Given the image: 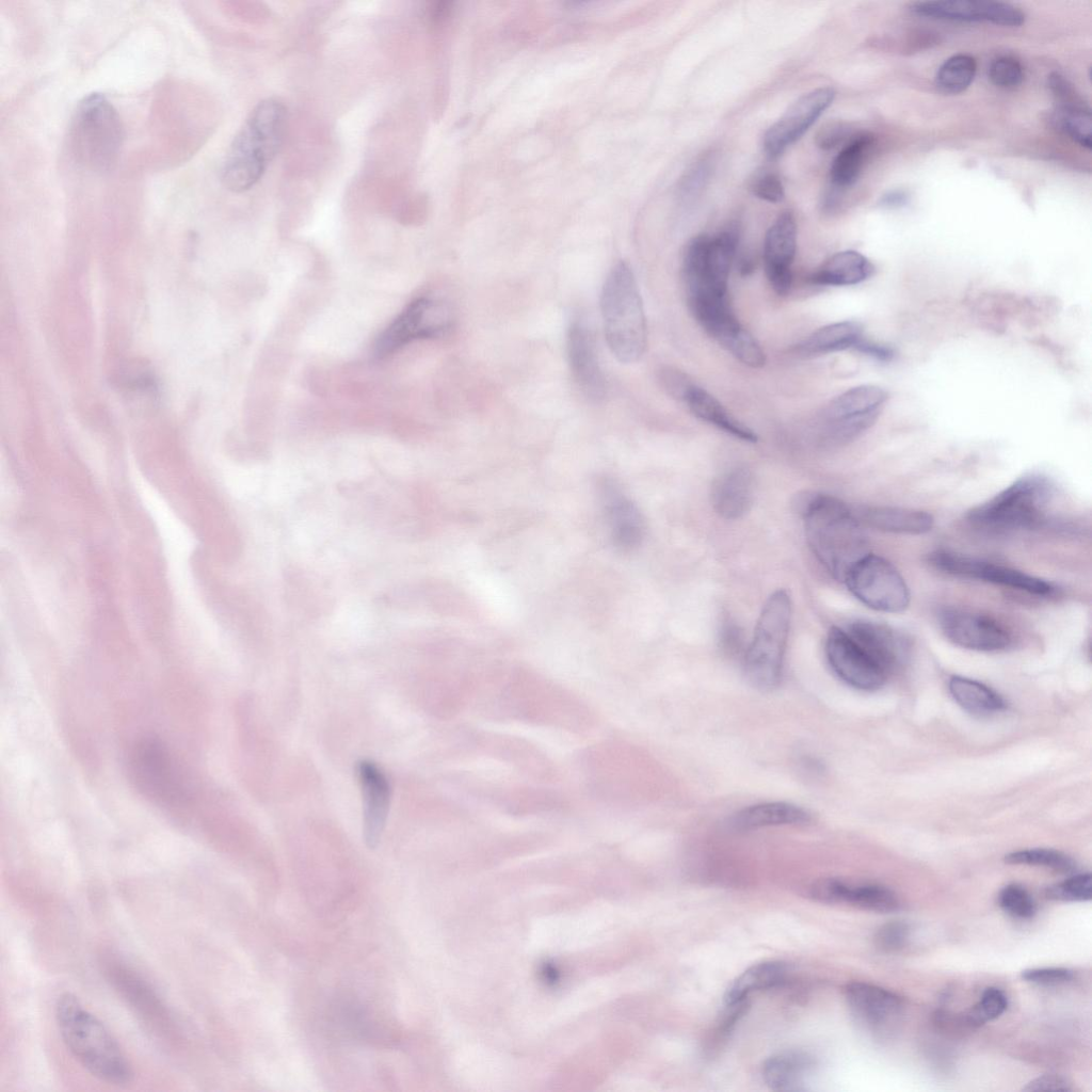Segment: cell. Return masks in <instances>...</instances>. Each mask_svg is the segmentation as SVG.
<instances>
[{"instance_id":"cell-46","label":"cell","mask_w":1092,"mask_h":1092,"mask_svg":"<svg viewBox=\"0 0 1092 1092\" xmlns=\"http://www.w3.org/2000/svg\"><path fill=\"white\" fill-rule=\"evenodd\" d=\"M845 134L840 125H825L818 131L816 143L820 148L828 150L839 144Z\"/></svg>"},{"instance_id":"cell-4","label":"cell","mask_w":1092,"mask_h":1092,"mask_svg":"<svg viewBox=\"0 0 1092 1092\" xmlns=\"http://www.w3.org/2000/svg\"><path fill=\"white\" fill-rule=\"evenodd\" d=\"M600 310L613 356L623 364L638 362L646 349L647 326L638 284L627 262L619 261L607 275Z\"/></svg>"},{"instance_id":"cell-2","label":"cell","mask_w":1092,"mask_h":1092,"mask_svg":"<svg viewBox=\"0 0 1092 1092\" xmlns=\"http://www.w3.org/2000/svg\"><path fill=\"white\" fill-rule=\"evenodd\" d=\"M287 110L275 98L259 101L232 139L221 167L224 187L235 193L253 188L277 155L285 134Z\"/></svg>"},{"instance_id":"cell-3","label":"cell","mask_w":1092,"mask_h":1092,"mask_svg":"<svg viewBox=\"0 0 1092 1092\" xmlns=\"http://www.w3.org/2000/svg\"><path fill=\"white\" fill-rule=\"evenodd\" d=\"M55 1019L65 1046L93 1076L115 1085L131 1080V1065L118 1043L75 995L58 998Z\"/></svg>"},{"instance_id":"cell-29","label":"cell","mask_w":1092,"mask_h":1092,"mask_svg":"<svg viewBox=\"0 0 1092 1092\" xmlns=\"http://www.w3.org/2000/svg\"><path fill=\"white\" fill-rule=\"evenodd\" d=\"M873 273L872 263L856 251H842L831 256L810 276L809 280L819 286L856 285Z\"/></svg>"},{"instance_id":"cell-31","label":"cell","mask_w":1092,"mask_h":1092,"mask_svg":"<svg viewBox=\"0 0 1092 1092\" xmlns=\"http://www.w3.org/2000/svg\"><path fill=\"white\" fill-rule=\"evenodd\" d=\"M789 973V966L781 961H766L752 965L739 975L727 987L725 1005L746 1003L751 994L782 984Z\"/></svg>"},{"instance_id":"cell-14","label":"cell","mask_w":1092,"mask_h":1092,"mask_svg":"<svg viewBox=\"0 0 1092 1092\" xmlns=\"http://www.w3.org/2000/svg\"><path fill=\"white\" fill-rule=\"evenodd\" d=\"M835 91L819 87L798 98L765 133L764 148L771 157L798 141L833 102Z\"/></svg>"},{"instance_id":"cell-7","label":"cell","mask_w":1092,"mask_h":1092,"mask_svg":"<svg viewBox=\"0 0 1092 1092\" xmlns=\"http://www.w3.org/2000/svg\"><path fill=\"white\" fill-rule=\"evenodd\" d=\"M792 616V603L786 590H776L764 604L752 641L744 656V672L756 688L778 686Z\"/></svg>"},{"instance_id":"cell-26","label":"cell","mask_w":1092,"mask_h":1092,"mask_svg":"<svg viewBox=\"0 0 1092 1092\" xmlns=\"http://www.w3.org/2000/svg\"><path fill=\"white\" fill-rule=\"evenodd\" d=\"M813 821V815L805 808L786 802H768L751 805L736 813L730 826L738 831H750L767 826L805 825Z\"/></svg>"},{"instance_id":"cell-32","label":"cell","mask_w":1092,"mask_h":1092,"mask_svg":"<svg viewBox=\"0 0 1092 1092\" xmlns=\"http://www.w3.org/2000/svg\"><path fill=\"white\" fill-rule=\"evenodd\" d=\"M948 690L963 709L974 714L989 716L1006 707L1005 701L997 692L971 678L952 676L948 682Z\"/></svg>"},{"instance_id":"cell-49","label":"cell","mask_w":1092,"mask_h":1092,"mask_svg":"<svg viewBox=\"0 0 1092 1092\" xmlns=\"http://www.w3.org/2000/svg\"><path fill=\"white\" fill-rule=\"evenodd\" d=\"M906 196L900 192H892L882 198V204L885 206H898L905 203Z\"/></svg>"},{"instance_id":"cell-5","label":"cell","mask_w":1092,"mask_h":1092,"mask_svg":"<svg viewBox=\"0 0 1092 1092\" xmlns=\"http://www.w3.org/2000/svg\"><path fill=\"white\" fill-rule=\"evenodd\" d=\"M1055 495V485L1047 477L1025 475L971 509L967 519L993 532L1034 529L1047 520Z\"/></svg>"},{"instance_id":"cell-44","label":"cell","mask_w":1092,"mask_h":1092,"mask_svg":"<svg viewBox=\"0 0 1092 1092\" xmlns=\"http://www.w3.org/2000/svg\"><path fill=\"white\" fill-rule=\"evenodd\" d=\"M751 190L755 196L769 203H780L785 196L782 180L773 173L758 176L753 181Z\"/></svg>"},{"instance_id":"cell-39","label":"cell","mask_w":1092,"mask_h":1092,"mask_svg":"<svg viewBox=\"0 0 1092 1092\" xmlns=\"http://www.w3.org/2000/svg\"><path fill=\"white\" fill-rule=\"evenodd\" d=\"M999 906L1010 916L1029 919L1037 912V904L1031 895L1018 884H1009L998 894Z\"/></svg>"},{"instance_id":"cell-16","label":"cell","mask_w":1092,"mask_h":1092,"mask_svg":"<svg viewBox=\"0 0 1092 1092\" xmlns=\"http://www.w3.org/2000/svg\"><path fill=\"white\" fill-rule=\"evenodd\" d=\"M844 994L857 1022L874 1033L892 1032L902 1016V999L881 986L851 982L845 986Z\"/></svg>"},{"instance_id":"cell-36","label":"cell","mask_w":1092,"mask_h":1092,"mask_svg":"<svg viewBox=\"0 0 1092 1092\" xmlns=\"http://www.w3.org/2000/svg\"><path fill=\"white\" fill-rule=\"evenodd\" d=\"M1053 121L1061 132L1080 146L1091 149V113L1085 105L1058 106Z\"/></svg>"},{"instance_id":"cell-27","label":"cell","mask_w":1092,"mask_h":1092,"mask_svg":"<svg viewBox=\"0 0 1092 1092\" xmlns=\"http://www.w3.org/2000/svg\"><path fill=\"white\" fill-rule=\"evenodd\" d=\"M604 498L615 544L624 549L638 546L645 531L644 519L638 508L613 487L606 489Z\"/></svg>"},{"instance_id":"cell-15","label":"cell","mask_w":1092,"mask_h":1092,"mask_svg":"<svg viewBox=\"0 0 1092 1092\" xmlns=\"http://www.w3.org/2000/svg\"><path fill=\"white\" fill-rule=\"evenodd\" d=\"M942 632L953 644L978 652H997L1009 646V632L994 619L960 609H945L938 615Z\"/></svg>"},{"instance_id":"cell-41","label":"cell","mask_w":1092,"mask_h":1092,"mask_svg":"<svg viewBox=\"0 0 1092 1092\" xmlns=\"http://www.w3.org/2000/svg\"><path fill=\"white\" fill-rule=\"evenodd\" d=\"M989 78L998 87L1013 89L1023 81V67L1015 59L1001 57L990 65Z\"/></svg>"},{"instance_id":"cell-38","label":"cell","mask_w":1092,"mask_h":1092,"mask_svg":"<svg viewBox=\"0 0 1092 1092\" xmlns=\"http://www.w3.org/2000/svg\"><path fill=\"white\" fill-rule=\"evenodd\" d=\"M1007 1007L1008 999L1005 993L997 987H987L979 1001L962 1014L967 1027L973 1029L999 1017Z\"/></svg>"},{"instance_id":"cell-43","label":"cell","mask_w":1092,"mask_h":1092,"mask_svg":"<svg viewBox=\"0 0 1092 1092\" xmlns=\"http://www.w3.org/2000/svg\"><path fill=\"white\" fill-rule=\"evenodd\" d=\"M1022 978L1040 985H1057L1074 978V971L1065 967H1037L1022 971Z\"/></svg>"},{"instance_id":"cell-25","label":"cell","mask_w":1092,"mask_h":1092,"mask_svg":"<svg viewBox=\"0 0 1092 1092\" xmlns=\"http://www.w3.org/2000/svg\"><path fill=\"white\" fill-rule=\"evenodd\" d=\"M853 513L863 527L900 534H922L930 531L934 519L931 514L908 508L886 505H857Z\"/></svg>"},{"instance_id":"cell-20","label":"cell","mask_w":1092,"mask_h":1092,"mask_svg":"<svg viewBox=\"0 0 1092 1092\" xmlns=\"http://www.w3.org/2000/svg\"><path fill=\"white\" fill-rule=\"evenodd\" d=\"M356 770L363 797L364 840L369 849H374L386 825L391 787L386 774L371 760H360Z\"/></svg>"},{"instance_id":"cell-13","label":"cell","mask_w":1092,"mask_h":1092,"mask_svg":"<svg viewBox=\"0 0 1092 1092\" xmlns=\"http://www.w3.org/2000/svg\"><path fill=\"white\" fill-rule=\"evenodd\" d=\"M825 656L834 673L847 685L871 691L881 688L887 674L848 635L844 627L834 626L825 639Z\"/></svg>"},{"instance_id":"cell-18","label":"cell","mask_w":1092,"mask_h":1092,"mask_svg":"<svg viewBox=\"0 0 1092 1092\" xmlns=\"http://www.w3.org/2000/svg\"><path fill=\"white\" fill-rule=\"evenodd\" d=\"M566 353L572 375L581 394L598 403L607 395V383L600 368L592 331L581 321H574L566 337Z\"/></svg>"},{"instance_id":"cell-35","label":"cell","mask_w":1092,"mask_h":1092,"mask_svg":"<svg viewBox=\"0 0 1092 1092\" xmlns=\"http://www.w3.org/2000/svg\"><path fill=\"white\" fill-rule=\"evenodd\" d=\"M976 70L977 65L973 57L963 53L952 55L938 68L935 84L943 93H961L970 85Z\"/></svg>"},{"instance_id":"cell-28","label":"cell","mask_w":1092,"mask_h":1092,"mask_svg":"<svg viewBox=\"0 0 1092 1092\" xmlns=\"http://www.w3.org/2000/svg\"><path fill=\"white\" fill-rule=\"evenodd\" d=\"M681 401L701 420L743 441H757V435L752 429L733 417L713 396L696 384L689 386Z\"/></svg>"},{"instance_id":"cell-12","label":"cell","mask_w":1092,"mask_h":1092,"mask_svg":"<svg viewBox=\"0 0 1092 1092\" xmlns=\"http://www.w3.org/2000/svg\"><path fill=\"white\" fill-rule=\"evenodd\" d=\"M929 562L935 568L953 576L999 584L1034 595H1050L1055 591L1053 584L1042 578L956 552L934 551L930 553Z\"/></svg>"},{"instance_id":"cell-22","label":"cell","mask_w":1092,"mask_h":1092,"mask_svg":"<svg viewBox=\"0 0 1092 1092\" xmlns=\"http://www.w3.org/2000/svg\"><path fill=\"white\" fill-rule=\"evenodd\" d=\"M809 894L820 902L848 904L877 913L895 912L900 905L896 894L884 886L852 884L834 878L817 881Z\"/></svg>"},{"instance_id":"cell-6","label":"cell","mask_w":1092,"mask_h":1092,"mask_svg":"<svg viewBox=\"0 0 1092 1092\" xmlns=\"http://www.w3.org/2000/svg\"><path fill=\"white\" fill-rule=\"evenodd\" d=\"M123 140L121 117L103 95L92 93L79 101L69 122L67 147L80 166L93 172L109 170Z\"/></svg>"},{"instance_id":"cell-48","label":"cell","mask_w":1092,"mask_h":1092,"mask_svg":"<svg viewBox=\"0 0 1092 1092\" xmlns=\"http://www.w3.org/2000/svg\"><path fill=\"white\" fill-rule=\"evenodd\" d=\"M706 175H707V166H706V164H702V163L698 164L695 168H693L689 173V175L687 176V179H685L684 189L687 192L693 191L694 189L696 190L703 183V179L706 178Z\"/></svg>"},{"instance_id":"cell-10","label":"cell","mask_w":1092,"mask_h":1092,"mask_svg":"<svg viewBox=\"0 0 1092 1092\" xmlns=\"http://www.w3.org/2000/svg\"><path fill=\"white\" fill-rule=\"evenodd\" d=\"M887 398V392L874 385H861L840 394L825 410L823 440L841 446L856 439L876 422Z\"/></svg>"},{"instance_id":"cell-23","label":"cell","mask_w":1092,"mask_h":1092,"mask_svg":"<svg viewBox=\"0 0 1092 1092\" xmlns=\"http://www.w3.org/2000/svg\"><path fill=\"white\" fill-rule=\"evenodd\" d=\"M168 753L158 742H140L132 753V772L138 784L152 797H167L176 788L175 770Z\"/></svg>"},{"instance_id":"cell-34","label":"cell","mask_w":1092,"mask_h":1092,"mask_svg":"<svg viewBox=\"0 0 1092 1092\" xmlns=\"http://www.w3.org/2000/svg\"><path fill=\"white\" fill-rule=\"evenodd\" d=\"M871 145L870 135L858 134L838 152L830 170L831 182L836 189L850 187L857 180Z\"/></svg>"},{"instance_id":"cell-1","label":"cell","mask_w":1092,"mask_h":1092,"mask_svg":"<svg viewBox=\"0 0 1092 1092\" xmlns=\"http://www.w3.org/2000/svg\"><path fill=\"white\" fill-rule=\"evenodd\" d=\"M794 504L809 549L829 574L842 581L848 569L868 552L864 527L852 505L817 492L798 495Z\"/></svg>"},{"instance_id":"cell-11","label":"cell","mask_w":1092,"mask_h":1092,"mask_svg":"<svg viewBox=\"0 0 1092 1092\" xmlns=\"http://www.w3.org/2000/svg\"><path fill=\"white\" fill-rule=\"evenodd\" d=\"M452 323V312L446 304L430 298L416 299L378 337L374 355L383 358L415 340L440 337Z\"/></svg>"},{"instance_id":"cell-30","label":"cell","mask_w":1092,"mask_h":1092,"mask_svg":"<svg viewBox=\"0 0 1092 1092\" xmlns=\"http://www.w3.org/2000/svg\"><path fill=\"white\" fill-rule=\"evenodd\" d=\"M813 1058L797 1050L784 1051L767 1059L761 1074L766 1085L774 1091L800 1090L806 1075L814 1067Z\"/></svg>"},{"instance_id":"cell-8","label":"cell","mask_w":1092,"mask_h":1092,"mask_svg":"<svg viewBox=\"0 0 1092 1092\" xmlns=\"http://www.w3.org/2000/svg\"><path fill=\"white\" fill-rule=\"evenodd\" d=\"M738 241L737 227L729 226L714 236H696L688 243L682 260L687 299L727 296Z\"/></svg>"},{"instance_id":"cell-47","label":"cell","mask_w":1092,"mask_h":1092,"mask_svg":"<svg viewBox=\"0 0 1092 1092\" xmlns=\"http://www.w3.org/2000/svg\"><path fill=\"white\" fill-rule=\"evenodd\" d=\"M854 349L878 359H889L892 356L889 349L866 341L863 338L857 342Z\"/></svg>"},{"instance_id":"cell-42","label":"cell","mask_w":1092,"mask_h":1092,"mask_svg":"<svg viewBox=\"0 0 1092 1092\" xmlns=\"http://www.w3.org/2000/svg\"><path fill=\"white\" fill-rule=\"evenodd\" d=\"M910 936V927L903 921H889L882 925L874 934L876 946L885 952H894L903 948Z\"/></svg>"},{"instance_id":"cell-17","label":"cell","mask_w":1092,"mask_h":1092,"mask_svg":"<svg viewBox=\"0 0 1092 1092\" xmlns=\"http://www.w3.org/2000/svg\"><path fill=\"white\" fill-rule=\"evenodd\" d=\"M920 16L961 22H992L1003 27H1018L1025 21L1017 7L994 1L944 0L920 1L911 6Z\"/></svg>"},{"instance_id":"cell-40","label":"cell","mask_w":1092,"mask_h":1092,"mask_svg":"<svg viewBox=\"0 0 1092 1092\" xmlns=\"http://www.w3.org/2000/svg\"><path fill=\"white\" fill-rule=\"evenodd\" d=\"M1045 896L1057 901H1089L1092 898V879L1090 873L1075 874L1060 883L1047 887Z\"/></svg>"},{"instance_id":"cell-21","label":"cell","mask_w":1092,"mask_h":1092,"mask_svg":"<svg viewBox=\"0 0 1092 1092\" xmlns=\"http://www.w3.org/2000/svg\"><path fill=\"white\" fill-rule=\"evenodd\" d=\"M844 629L887 675L902 667L909 657L906 638L886 624L856 620Z\"/></svg>"},{"instance_id":"cell-9","label":"cell","mask_w":1092,"mask_h":1092,"mask_svg":"<svg viewBox=\"0 0 1092 1092\" xmlns=\"http://www.w3.org/2000/svg\"><path fill=\"white\" fill-rule=\"evenodd\" d=\"M842 581L855 598L872 610L899 613L910 605L905 580L881 556L867 552L848 569Z\"/></svg>"},{"instance_id":"cell-45","label":"cell","mask_w":1092,"mask_h":1092,"mask_svg":"<svg viewBox=\"0 0 1092 1092\" xmlns=\"http://www.w3.org/2000/svg\"><path fill=\"white\" fill-rule=\"evenodd\" d=\"M1071 1090H1072L1071 1083L1065 1078H1063V1077H1061L1059 1075H1053V1074L1041 1075V1076L1030 1080L1025 1087H1023V1091H1026V1092H1037V1091H1063V1092H1066V1091H1071Z\"/></svg>"},{"instance_id":"cell-37","label":"cell","mask_w":1092,"mask_h":1092,"mask_svg":"<svg viewBox=\"0 0 1092 1092\" xmlns=\"http://www.w3.org/2000/svg\"><path fill=\"white\" fill-rule=\"evenodd\" d=\"M1005 862L1011 865L1043 866L1061 872H1070L1075 868V862L1069 855L1044 848L1011 852L1005 856Z\"/></svg>"},{"instance_id":"cell-33","label":"cell","mask_w":1092,"mask_h":1092,"mask_svg":"<svg viewBox=\"0 0 1092 1092\" xmlns=\"http://www.w3.org/2000/svg\"><path fill=\"white\" fill-rule=\"evenodd\" d=\"M863 328L855 321H841L820 327L799 347L806 355L826 354L853 348L863 338Z\"/></svg>"},{"instance_id":"cell-24","label":"cell","mask_w":1092,"mask_h":1092,"mask_svg":"<svg viewBox=\"0 0 1092 1092\" xmlns=\"http://www.w3.org/2000/svg\"><path fill=\"white\" fill-rule=\"evenodd\" d=\"M710 499L721 517L730 520L741 518L753 504L752 472L745 467H734L721 473L712 482Z\"/></svg>"},{"instance_id":"cell-19","label":"cell","mask_w":1092,"mask_h":1092,"mask_svg":"<svg viewBox=\"0 0 1092 1092\" xmlns=\"http://www.w3.org/2000/svg\"><path fill=\"white\" fill-rule=\"evenodd\" d=\"M797 252V224L789 211L781 213L764 240V266L773 290L786 294L792 284V263Z\"/></svg>"}]
</instances>
